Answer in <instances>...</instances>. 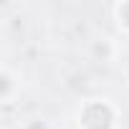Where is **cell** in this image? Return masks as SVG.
<instances>
[{
	"label": "cell",
	"instance_id": "2",
	"mask_svg": "<svg viewBox=\"0 0 129 129\" xmlns=\"http://www.w3.org/2000/svg\"><path fill=\"white\" fill-rule=\"evenodd\" d=\"M116 18H119V25H124L129 30V3H121L116 8Z\"/></svg>",
	"mask_w": 129,
	"mask_h": 129
},
{
	"label": "cell",
	"instance_id": "1",
	"mask_svg": "<svg viewBox=\"0 0 129 129\" xmlns=\"http://www.w3.org/2000/svg\"><path fill=\"white\" fill-rule=\"evenodd\" d=\"M81 126L84 129H111L114 126V111L104 101H89L81 111Z\"/></svg>",
	"mask_w": 129,
	"mask_h": 129
}]
</instances>
